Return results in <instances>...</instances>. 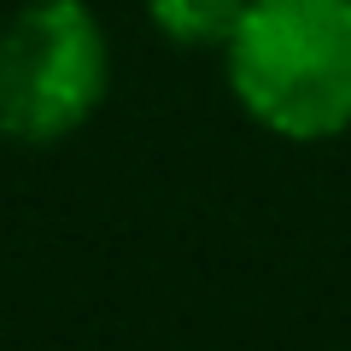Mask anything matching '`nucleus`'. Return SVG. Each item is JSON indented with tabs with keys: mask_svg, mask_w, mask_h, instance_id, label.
Listing matches in <instances>:
<instances>
[{
	"mask_svg": "<svg viewBox=\"0 0 351 351\" xmlns=\"http://www.w3.org/2000/svg\"><path fill=\"white\" fill-rule=\"evenodd\" d=\"M147 18L176 47H211L223 53L228 36L246 18V0H147Z\"/></svg>",
	"mask_w": 351,
	"mask_h": 351,
	"instance_id": "nucleus-3",
	"label": "nucleus"
},
{
	"mask_svg": "<svg viewBox=\"0 0 351 351\" xmlns=\"http://www.w3.org/2000/svg\"><path fill=\"white\" fill-rule=\"evenodd\" d=\"M112 41L88 0H24L0 24V135L18 147L71 141L106 106Z\"/></svg>",
	"mask_w": 351,
	"mask_h": 351,
	"instance_id": "nucleus-2",
	"label": "nucleus"
},
{
	"mask_svg": "<svg viewBox=\"0 0 351 351\" xmlns=\"http://www.w3.org/2000/svg\"><path fill=\"white\" fill-rule=\"evenodd\" d=\"M228 94L281 141H334L351 129V0H246L223 47Z\"/></svg>",
	"mask_w": 351,
	"mask_h": 351,
	"instance_id": "nucleus-1",
	"label": "nucleus"
}]
</instances>
